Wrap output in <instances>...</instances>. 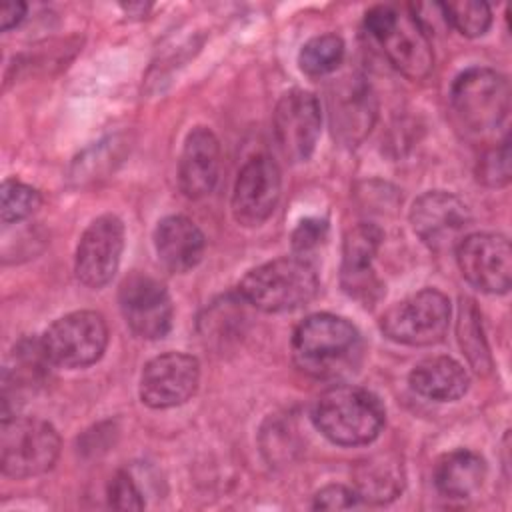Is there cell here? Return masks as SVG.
Masks as SVG:
<instances>
[{
    "label": "cell",
    "instance_id": "603a6c76",
    "mask_svg": "<svg viewBox=\"0 0 512 512\" xmlns=\"http://www.w3.org/2000/svg\"><path fill=\"white\" fill-rule=\"evenodd\" d=\"M458 342L468 362L474 366V370L478 372L490 370L492 360H490L488 344L484 340L480 312L474 306V302L468 298H462L458 308Z\"/></svg>",
    "mask_w": 512,
    "mask_h": 512
},
{
    "label": "cell",
    "instance_id": "484cf974",
    "mask_svg": "<svg viewBox=\"0 0 512 512\" xmlns=\"http://www.w3.org/2000/svg\"><path fill=\"white\" fill-rule=\"evenodd\" d=\"M40 192L20 180L8 178L2 182L0 190V212H2V222H20L28 216H32L40 208Z\"/></svg>",
    "mask_w": 512,
    "mask_h": 512
},
{
    "label": "cell",
    "instance_id": "83f0119b",
    "mask_svg": "<svg viewBox=\"0 0 512 512\" xmlns=\"http://www.w3.org/2000/svg\"><path fill=\"white\" fill-rule=\"evenodd\" d=\"M108 504L116 510H142L144 508L142 494L128 472L120 470L110 478Z\"/></svg>",
    "mask_w": 512,
    "mask_h": 512
},
{
    "label": "cell",
    "instance_id": "d4e9b609",
    "mask_svg": "<svg viewBox=\"0 0 512 512\" xmlns=\"http://www.w3.org/2000/svg\"><path fill=\"white\" fill-rule=\"evenodd\" d=\"M444 20L456 28L462 36L478 38L486 34L492 24V10L486 2L474 0H458V2H444L440 4Z\"/></svg>",
    "mask_w": 512,
    "mask_h": 512
},
{
    "label": "cell",
    "instance_id": "44dd1931",
    "mask_svg": "<svg viewBox=\"0 0 512 512\" xmlns=\"http://www.w3.org/2000/svg\"><path fill=\"white\" fill-rule=\"evenodd\" d=\"M486 478V462L474 450L446 452L434 466L436 488L448 498L472 496Z\"/></svg>",
    "mask_w": 512,
    "mask_h": 512
},
{
    "label": "cell",
    "instance_id": "277c9868",
    "mask_svg": "<svg viewBox=\"0 0 512 512\" xmlns=\"http://www.w3.org/2000/svg\"><path fill=\"white\" fill-rule=\"evenodd\" d=\"M318 286V272L308 258L282 256L246 272L238 294L262 312H290L308 304Z\"/></svg>",
    "mask_w": 512,
    "mask_h": 512
},
{
    "label": "cell",
    "instance_id": "30bf717a",
    "mask_svg": "<svg viewBox=\"0 0 512 512\" xmlns=\"http://www.w3.org/2000/svg\"><path fill=\"white\" fill-rule=\"evenodd\" d=\"M322 126L318 98L308 90H288L274 108L272 130L282 156L290 162H304L316 148Z\"/></svg>",
    "mask_w": 512,
    "mask_h": 512
},
{
    "label": "cell",
    "instance_id": "8992f818",
    "mask_svg": "<svg viewBox=\"0 0 512 512\" xmlns=\"http://www.w3.org/2000/svg\"><path fill=\"white\" fill-rule=\"evenodd\" d=\"M60 454L56 428L32 416H4L0 432V468L4 476L22 480L46 474Z\"/></svg>",
    "mask_w": 512,
    "mask_h": 512
},
{
    "label": "cell",
    "instance_id": "2e32d148",
    "mask_svg": "<svg viewBox=\"0 0 512 512\" xmlns=\"http://www.w3.org/2000/svg\"><path fill=\"white\" fill-rule=\"evenodd\" d=\"M328 102L334 136L346 146L362 142L376 118V102L370 86L362 78H346L334 86Z\"/></svg>",
    "mask_w": 512,
    "mask_h": 512
},
{
    "label": "cell",
    "instance_id": "9c48e42d",
    "mask_svg": "<svg viewBox=\"0 0 512 512\" xmlns=\"http://www.w3.org/2000/svg\"><path fill=\"white\" fill-rule=\"evenodd\" d=\"M456 250L462 276L480 292L506 294L512 282V248L506 236L494 232L466 234Z\"/></svg>",
    "mask_w": 512,
    "mask_h": 512
},
{
    "label": "cell",
    "instance_id": "4dcf8cb0",
    "mask_svg": "<svg viewBox=\"0 0 512 512\" xmlns=\"http://www.w3.org/2000/svg\"><path fill=\"white\" fill-rule=\"evenodd\" d=\"M24 14H26V4L24 2H6L2 6V14H0V28L4 32H8L10 28H14L22 22Z\"/></svg>",
    "mask_w": 512,
    "mask_h": 512
},
{
    "label": "cell",
    "instance_id": "6da1fadb",
    "mask_svg": "<svg viewBox=\"0 0 512 512\" xmlns=\"http://www.w3.org/2000/svg\"><path fill=\"white\" fill-rule=\"evenodd\" d=\"M362 356V338L342 316L318 312L304 318L292 334L294 364L314 378H340L350 374Z\"/></svg>",
    "mask_w": 512,
    "mask_h": 512
},
{
    "label": "cell",
    "instance_id": "d6986e66",
    "mask_svg": "<svg viewBox=\"0 0 512 512\" xmlns=\"http://www.w3.org/2000/svg\"><path fill=\"white\" fill-rule=\"evenodd\" d=\"M382 244V230L376 224L360 222L350 228L342 244V284L352 296H368L376 284L372 260Z\"/></svg>",
    "mask_w": 512,
    "mask_h": 512
},
{
    "label": "cell",
    "instance_id": "ac0fdd59",
    "mask_svg": "<svg viewBox=\"0 0 512 512\" xmlns=\"http://www.w3.org/2000/svg\"><path fill=\"white\" fill-rule=\"evenodd\" d=\"M154 248L166 270L184 274L202 260L206 240L202 230L190 218L172 214L158 222L154 230Z\"/></svg>",
    "mask_w": 512,
    "mask_h": 512
},
{
    "label": "cell",
    "instance_id": "9a60e30c",
    "mask_svg": "<svg viewBox=\"0 0 512 512\" xmlns=\"http://www.w3.org/2000/svg\"><path fill=\"white\" fill-rule=\"evenodd\" d=\"M124 250V224L114 214L98 216L80 236L76 248L74 270L76 278L88 288L106 286L122 258Z\"/></svg>",
    "mask_w": 512,
    "mask_h": 512
},
{
    "label": "cell",
    "instance_id": "ba28073f",
    "mask_svg": "<svg viewBox=\"0 0 512 512\" xmlns=\"http://www.w3.org/2000/svg\"><path fill=\"white\" fill-rule=\"evenodd\" d=\"M50 364L86 368L98 362L108 346V326L94 310H76L54 320L40 338Z\"/></svg>",
    "mask_w": 512,
    "mask_h": 512
},
{
    "label": "cell",
    "instance_id": "8fae6325",
    "mask_svg": "<svg viewBox=\"0 0 512 512\" xmlns=\"http://www.w3.org/2000/svg\"><path fill=\"white\" fill-rule=\"evenodd\" d=\"M118 304L126 326L140 338L158 340L172 326V300L166 286L154 276L132 272L118 290Z\"/></svg>",
    "mask_w": 512,
    "mask_h": 512
},
{
    "label": "cell",
    "instance_id": "7a4b0ae2",
    "mask_svg": "<svg viewBox=\"0 0 512 512\" xmlns=\"http://www.w3.org/2000/svg\"><path fill=\"white\" fill-rule=\"evenodd\" d=\"M384 406L366 388L338 384L322 392L312 408V422L338 446H364L378 438L384 426Z\"/></svg>",
    "mask_w": 512,
    "mask_h": 512
},
{
    "label": "cell",
    "instance_id": "4fadbf2b",
    "mask_svg": "<svg viewBox=\"0 0 512 512\" xmlns=\"http://www.w3.org/2000/svg\"><path fill=\"white\" fill-rule=\"evenodd\" d=\"M200 382V364L184 352H166L146 362L140 374V400L156 410L188 402Z\"/></svg>",
    "mask_w": 512,
    "mask_h": 512
},
{
    "label": "cell",
    "instance_id": "f546056e",
    "mask_svg": "<svg viewBox=\"0 0 512 512\" xmlns=\"http://www.w3.org/2000/svg\"><path fill=\"white\" fill-rule=\"evenodd\" d=\"M358 504V494L342 484H328L314 494L316 510H346Z\"/></svg>",
    "mask_w": 512,
    "mask_h": 512
},
{
    "label": "cell",
    "instance_id": "4316f807",
    "mask_svg": "<svg viewBox=\"0 0 512 512\" xmlns=\"http://www.w3.org/2000/svg\"><path fill=\"white\" fill-rule=\"evenodd\" d=\"M478 180L490 188L510 182V140L504 138L488 148L478 160Z\"/></svg>",
    "mask_w": 512,
    "mask_h": 512
},
{
    "label": "cell",
    "instance_id": "f1b7e54d",
    "mask_svg": "<svg viewBox=\"0 0 512 512\" xmlns=\"http://www.w3.org/2000/svg\"><path fill=\"white\" fill-rule=\"evenodd\" d=\"M328 226L324 220L306 218L302 220L292 232V248L298 256H306L308 252L316 250L326 238Z\"/></svg>",
    "mask_w": 512,
    "mask_h": 512
},
{
    "label": "cell",
    "instance_id": "7402d4cb",
    "mask_svg": "<svg viewBox=\"0 0 512 512\" xmlns=\"http://www.w3.org/2000/svg\"><path fill=\"white\" fill-rule=\"evenodd\" d=\"M354 484L358 500H366L372 504H386L394 500L404 486L402 466L388 458L376 456L362 464H358L354 472Z\"/></svg>",
    "mask_w": 512,
    "mask_h": 512
},
{
    "label": "cell",
    "instance_id": "5bb4252c",
    "mask_svg": "<svg viewBox=\"0 0 512 512\" xmlns=\"http://www.w3.org/2000/svg\"><path fill=\"white\" fill-rule=\"evenodd\" d=\"M282 190V174L278 164L266 156L258 154L244 162L238 172L232 190V214L234 220L242 226L254 228L266 222Z\"/></svg>",
    "mask_w": 512,
    "mask_h": 512
},
{
    "label": "cell",
    "instance_id": "5b68a950",
    "mask_svg": "<svg viewBox=\"0 0 512 512\" xmlns=\"http://www.w3.org/2000/svg\"><path fill=\"white\" fill-rule=\"evenodd\" d=\"M366 32L380 44L390 64L410 80L426 78L434 68L428 30L414 10L374 6L364 18Z\"/></svg>",
    "mask_w": 512,
    "mask_h": 512
},
{
    "label": "cell",
    "instance_id": "e0dca14e",
    "mask_svg": "<svg viewBox=\"0 0 512 512\" xmlns=\"http://www.w3.org/2000/svg\"><path fill=\"white\" fill-rule=\"evenodd\" d=\"M220 176V142L206 126L188 132L178 160V184L184 196L196 200L208 196Z\"/></svg>",
    "mask_w": 512,
    "mask_h": 512
},
{
    "label": "cell",
    "instance_id": "3957f363",
    "mask_svg": "<svg viewBox=\"0 0 512 512\" xmlns=\"http://www.w3.org/2000/svg\"><path fill=\"white\" fill-rule=\"evenodd\" d=\"M450 104L458 124L474 138L506 134L510 112L508 80L492 68H468L452 84Z\"/></svg>",
    "mask_w": 512,
    "mask_h": 512
},
{
    "label": "cell",
    "instance_id": "ffe728a7",
    "mask_svg": "<svg viewBox=\"0 0 512 512\" xmlns=\"http://www.w3.org/2000/svg\"><path fill=\"white\" fill-rule=\"evenodd\" d=\"M410 388L436 402H452L466 394L470 376L460 362L450 356H430L420 360L408 374Z\"/></svg>",
    "mask_w": 512,
    "mask_h": 512
},
{
    "label": "cell",
    "instance_id": "cb8c5ba5",
    "mask_svg": "<svg viewBox=\"0 0 512 512\" xmlns=\"http://www.w3.org/2000/svg\"><path fill=\"white\" fill-rule=\"evenodd\" d=\"M344 60V42L336 34H320L310 38L300 54V70L308 76H324L334 72Z\"/></svg>",
    "mask_w": 512,
    "mask_h": 512
},
{
    "label": "cell",
    "instance_id": "52a82bcc",
    "mask_svg": "<svg viewBox=\"0 0 512 512\" xmlns=\"http://www.w3.org/2000/svg\"><path fill=\"white\" fill-rule=\"evenodd\" d=\"M450 312V300L444 292L424 288L392 304L382 314L380 328L398 344L430 346L446 336Z\"/></svg>",
    "mask_w": 512,
    "mask_h": 512
},
{
    "label": "cell",
    "instance_id": "7c38bea8",
    "mask_svg": "<svg viewBox=\"0 0 512 512\" xmlns=\"http://www.w3.org/2000/svg\"><path fill=\"white\" fill-rule=\"evenodd\" d=\"M414 234L432 250L456 248L472 224L470 208L452 192L430 190L418 196L410 208Z\"/></svg>",
    "mask_w": 512,
    "mask_h": 512
}]
</instances>
